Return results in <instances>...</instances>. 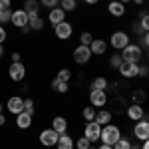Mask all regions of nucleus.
<instances>
[{
    "label": "nucleus",
    "instance_id": "13",
    "mask_svg": "<svg viewBox=\"0 0 149 149\" xmlns=\"http://www.w3.org/2000/svg\"><path fill=\"white\" fill-rule=\"evenodd\" d=\"M127 117L135 123V121H139V119H143L145 117V111H143V105H139V103H129L125 109Z\"/></svg>",
    "mask_w": 149,
    "mask_h": 149
},
{
    "label": "nucleus",
    "instance_id": "19",
    "mask_svg": "<svg viewBox=\"0 0 149 149\" xmlns=\"http://www.w3.org/2000/svg\"><path fill=\"white\" fill-rule=\"evenodd\" d=\"M48 20H50V24H60V22H64L66 20V12L62 10L60 6H56V8H52L50 10V14H48Z\"/></svg>",
    "mask_w": 149,
    "mask_h": 149
},
{
    "label": "nucleus",
    "instance_id": "43",
    "mask_svg": "<svg viewBox=\"0 0 149 149\" xmlns=\"http://www.w3.org/2000/svg\"><path fill=\"white\" fill-rule=\"evenodd\" d=\"M12 62H20V54H18V52L12 54Z\"/></svg>",
    "mask_w": 149,
    "mask_h": 149
},
{
    "label": "nucleus",
    "instance_id": "38",
    "mask_svg": "<svg viewBox=\"0 0 149 149\" xmlns=\"http://www.w3.org/2000/svg\"><path fill=\"white\" fill-rule=\"evenodd\" d=\"M40 6H46V8H56V6H60V0H40Z\"/></svg>",
    "mask_w": 149,
    "mask_h": 149
},
{
    "label": "nucleus",
    "instance_id": "36",
    "mask_svg": "<svg viewBox=\"0 0 149 149\" xmlns=\"http://www.w3.org/2000/svg\"><path fill=\"white\" fill-rule=\"evenodd\" d=\"M12 18V10H0V24L4 26L6 22H10Z\"/></svg>",
    "mask_w": 149,
    "mask_h": 149
},
{
    "label": "nucleus",
    "instance_id": "17",
    "mask_svg": "<svg viewBox=\"0 0 149 149\" xmlns=\"http://www.w3.org/2000/svg\"><path fill=\"white\" fill-rule=\"evenodd\" d=\"M52 129L56 131L58 135L66 133V129H68V119H66V117H62V115H56V117L52 119Z\"/></svg>",
    "mask_w": 149,
    "mask_h": 149
},
{
    "label": "nucleus",
    "instance_id": "12",
    "mask_svg": "<svg viewBox=\"0 0 149 149\" xmlns=\"http://www.w3.org/2000/svg\"><path fill=\"white\" fill-rule=\"evenodd\" d=\"M90 103L93 107H103L107 103V93L105 90H92L90 92Z\"/></svg>",
    "mask_w": 149,
    "mask_h": 149
},
{
    "label": "nucleus",
    "instance_id": "50",
    "mask_svg": "<svg viewBox=\"0 0 149 149\" xmlns=\"http://www.w3.org/2000/svg\"><path fill=\"white\" fill-rule=\"evenodd\" d=\"M121 4H127V2H133V0H119Z\"/></svg>",
    "mask_w": 149,
    "mask_h": 149
},
{
    "label": "nucleus",
    "instance_id": "20",
    "mask_svg": "<svg viewBox=\"0 0 149 149\" xmlns=\"http://www.w3.org/2000/svg\"><path fill=\"white\" fill-rule=\"evenodd\" d=\"M24 10L28 14V18H34V16H40V0H26L24 2Z\"/></svg>",
    "mask_w": 149,
    "mask_h": 149
},
{
    "label": "nucleus",
    "instance_id": "15",
    "mask_svg": "<svg viewBox=\"0 0 149 149\" xmlns=\"http://www.w3.org/2000/svg\"><path fill=\"white\" fill-rule=\"evenodd\" d=\"M90 52L95 54V56H103L107 52V42L102 40V38H93V42L90 44Z\"/></svg>",
    "mask_w": 149,
    "mask_h": 149
},
{
    "label": "nucleus",
    "instance_id": "32",
    "mask_svg": "<svg viewBox=\"0 0 149 149\" xmlns=\"http://www.w3.org/2000/svg\"><path fill=\"white\" fill-rule=\"evenodd\" d=\"M131 100H133V103H139V105H141V102H145V92L135 90V92L131 93Z\"/></svg>",
    "mask_w": 149,
    "mask_h": 149
},
{
    "label": "nucleus",
    "instance_id": "27",
    "mask_svg": "<svg viewBox=\"0 0 149 149\" xmlns=\"http://www.w3.org/2000/svg\"><path fill=\"white\" fill-rule=\"evenodd\" d=\"M81 117H84L86 121H93V119H95V107H93V105L84 107V109H81Z\"/></svg>",
    "mask_w": 149,
    "mask_h": 149
},
{
    "label": "nucleus",
    "instance_id": "6",
    "mask_svg": "<svg viewBox=\"0 0 149 149\" xmlns=\"http://www.w3.org/2000/svg\"><path fill=\"white\" fill-rule=\"evenodd\" d=\"M109 44L115 48V50H123L125 46H129L131 42H129V36H127V32H113L111 34V38H109Z\"/></svg>",
    "mask_w": 149,
    "mask_h": 149
},
{
    "label": "nucleus",
    "instance_id": "4",
    "mask_svg": "<svg viewBox=\"0 0 149 149\" xmlns=\"http://www.w3.org/2000/svg\"><path fill=\"white\" fill-rule=\"evenodd\" d=\"M8 78L12 81H22L26 78V66L22 62H12L10 68H8Z\"/></svg>",
    "mask_w": 149,
    "mask_h": 149
},
{
    "label": "nucleus",
    "instance_id": "40",
    "mask_svg": "<svg viewBox=\"0 0 149 149\" xmlns=\"http://www.w3.org/2000/svg\"><path fill=\"white\" fill-rule=\"evenodd\" d=\"M6 38H8V32H6V28L0 24V44H4V42H6Z\"/></svg>",
    "mask_w": 149,
    "mask_h": 149
},
{
    "label": "nucleus",
    "instance_id": "52",
    "mask_svg": "<svg viewBox=\"0 0 149 149\" xmlns=\"http://www.w3.org/2000/svg\"><path fill=\"white\" fill-rule=\"evenodd\" d=\"M88 149H97V147H93V145H92V147H88Z\"/></svg>",
    "mask_w": 149,
    "mask_h": 149
},
{
    "label": "nucleus",
    "instance_id": "26",
    "mask_svg": "<svg viewBox=\"0 0 149 149\" xmlns=\"http://www.w3.org/2000/svg\"><path fill=\"white\" fill-rule=\"evenodd\" d=\"M60 8L66 12H74L76 8H78V4H76V0H60Z\"/></svg>",
    "mask_w": 149,
    "mask_h": 149
},
{
    "label": "nucleus",
    "instance_id": "49",
    "mask_svg": "<svg viewBox=\"0 0 149 149\" xmlns=\"http://www.w3.org/2000/svg\"><path fill=\"white\" fill-rule=\"evenodd\" d=\"M133 2H135V4H137V6H141V4H143V2H145V0H133Z\"/></svg>",
    "mask_w": 149,
    "mask_h": 149
},
{
    "label": "nucleus",
    "instance_id": "47",
    "mask_svg": "<svg viewBox=\"0 0 149 149\" xmlns=\"http://www.w3.org/2000/svg\"><path fill=\"white\" fill-rule=\"evenodd\" d=\"M84 2H86V4H97L100 0H84Z\"/></svg>",
    "mask_w": 149,
    "mask_h": 149
},
{
    "label": "nucleus",
    "instance_id": "42",
    "mask_svg": "<svg viewBox=\"0 0 149 149\" xmlns=\"http://www.w3.org/2000/svg\"><path fill=\"white\" fill-rule=\"evenodd\" d=\"M141 44H143L145 48H149V32H145V34L141 36Z\"/></svg>",
    "mask_w": 149,
    "mask_h": 149
},
{
    "label": "nucleus",
    "instance_id": "44",
    "mask_svg": "<svg viewBox=\"0 0 149 149\" xmlns=\"http://www.w3.org/2000/svg\"><path fill=\"white\" fill-rule=\"evenodd\" d=\"M6 123V117H4V113H0V127Z\"/></svg>",
    "mask_w": 149,
    "mask_h": 149
},
{
    "label": "nucleus",
    "instance_id": "8",
    "mask_svg": "<svg viewBox=\"0 0 149 149\" xmlns=\"http://www.w3.org/2000/svg\"><path fill=\"white\" fill-rule=\"evenodd\" d=\"M54 34H56V38H60V40H68L70 36L74 34V26L68 22V20H64V22H60L54 26Z\"/></svg>",
    "mask_w": 149,
    "mask_h": 149
},
{
    "label": "nucleus",
    "instance_id": "7",
    "mask_svg": "<svg viewBox=\"0 0 149 149\" xmlns=\"http://www.w3.org/2000/svg\"><path fill=\"white\" fill-rule=\"evenodd\" d=\"M137 72H139V64L135 62H123L119 66V74L123 80H131V78H137Z\"/></svg>",
    "mask_w": 149,
    "mask_h": 149
},
{
    "label": "nucleus",
    "instance_id": "31",
    "mask_svg": "<svg viewBox=\"0 0 149 149\" xmlns=\"http://www.w3.org/2000/svg\"><path fill=\"white\" fill-rule=\"evenodd\" d=\"M56 80H60V81H70V80H72V72H70L68 68H62L60 72H58Z\"/></svg>",
    "mask_w": 149,
    "mask_h": 149
},
{
    "label": "nucleus",
    "instance_id": "41",
    "mask_svg": "<svg viewBox=\"0 0 149 149\" xmlns=\"http://www.w3.org/2000/svg\"><path fill=\"white\" fill-rule=\"evenodd\" d=\"M12 0H0V10H10Z\"/></svg>",
    "mask_w": 149,
    "mask_h": 149
},
{
    "label": "nucleus",
    "instance_id": "29",
    "mask_svg": "<svg viewBox=\"0 0 149 149\" xmlns=\"http://www.w3.org/2000/svg\"><path fill=\"white\" fill-rule=\"evenodd\" d=\"M123 64V58H121V54H113V56L109 58V66H111V70H119V66Z\"/></svg>",
    "mask_w": 149,
    "mask_h": 149
},
{
    "label": "nucleus",
    "instance_id": "2",
    "mask_svg": "<svg viewBox=\"0 0 149 149\" xmlns=\"http://www.w3.org/2000/svg\"><path fill=\"white\" fill-rule=\"evenodd\" d=\"M121 58H123V62H135L137 64L139 60H141V46L137 44H129L121 50Z\"/></svg>",
    "mask_w": 149,
    "mask_h": 149
},
{
    "label": "nucleus",
    "instance_id": "16",
    "mask_svg": "<svg viewBox=\"0 0 149 149\" xmlns=\"http://www.w3.org/2000/svg\"><path fill=\"white\" fill-rule=\"evenodd\" d=\"M107 12H109L113 18H121V16L125 14V4H121L119 0H111V2L107 4Z\"/></svg>",
    "mask_w": 149,
    "mask_h": 149
},
{
    "label": "nucleus",
    "instance_id": "30",
    "mask_svg": "<svg viewBox=\"0 0 149 149\" xmlns=\"http://www.w3.org/2000/svg\"><path fill=\"white\" fill-rule=\"evenodd\" d=\"M92 147V141L86 137V135H81L80 139H76V149H88Z\"/></svg>",
    "mask_w": 149,
    "mask_h": 149
},
{
    "label": "nucleus",
    "instance_id": "9",
    "mask_svg": "<svg viewBox=\"0 0 149 149\" xmlns=\"http://www.w3.org/2000/svg\"><path fill=\"white\" fill-rule=\"evenodd\" d=\"M58 137H60V135L50 127V129H44V131L40 133V137H38V139H40V143H42L44 147H56Z\"/></svg>",
    "mask_w": 149,
    "mask_h": 149
},
{
    "label": "nucleus",
    "instance_id": "24",
    "mask_svg": "<svg viewBox=\"0 0 149 149\" xmlns=\"http://www.w3.org/2000/svg\"><path fill=\"white\" fill-rule=\"evenodd\" d=\"M28 26H30V30H42L44 28V18H40V16H34V18H28Z\"/></svg>",
    "mask_w": 149,
    "mask_h": 149
},
{
    "label": "nucleus",
    "instance_id": "3",
    "mask_svg": "<svg viewBox=\"0 0 149 149\" xmlns=\"http://www.w3.org/2000/svg\"><path fill=\"white\" fill-rule=\"evenodd\" d=\"M133 135H135V139H139L141 143L145 141V139H149V119H139V121H135V125H133Z\"/></svg>",
    "mask_w": 149,
    "mask_h": 149
},
{
    "label": "nucleus",
    "instance_id": "46",
    "mask_svg": "<svg viewBox=\"0 0 149 149\" xmlns=\"http://www.w3.org/2000/svg\"><path fill=\"white\" fill-rule=\"evenodd\" d=\"M141 149H149V139H145V141H143V147Z\"/></svg>",
    "mask_w": 149,
    "mask_h": 149
},
{
    "label": "nucleus",
    "instance_id": "1",
    "mask_svg": "<svg viewBox=\"0 0 149 149\" xmlns=\"http://www.w3.org/2000/svg\"><path fill=\"white\" fill-rule=\"evenodd\" d=\"M121 137V129L113 123H107V125L102 127V135H100V141L105 143V145H115V141Z\"/></svg>",
    "mask_w": 149,
    "mask_h": 149
},
{
    "label": "nucleus",
    "instance_id": "14",
    "mask_svg": "<svg viewBox=\"0 0 149 149\" xmlns=\"http://www.w3.org/2000/svg\"><path fill=\"white\" fill-rule=\"evenodd\" d=\"M10 22L14 24L16 28H26V26H28V14H26V10H24V8H20V10H12Z\"/></svg>",
    "mask_w": 149,
    "mask_h": 149
},
{
    "label": "nucleus",
    "instance_id": "35",
    "mask_svg": "<svg viewBox=\"0 0 149 149\" xmlns=\"http://www.w3.org/2000/svg\"><path fill=\"white\" fill-rule=\"evenodd\" d=\"M93 42V36L90 34V32H84V34L80 36V44H84V46H90Z\"/></svg>",
    "mask_w": 149,
    "mask_h": 149
},
{
    "label": "nucleus",
    "instance_id": "34",
    "mask_svg": "<svg viewBox=\"0 0 149 149\" xmlns=\"http://www.w3.org/2000/svg\"><path fill=\"white\" fill-rule=\"evenodd\" d=\"M113 107H115V111H125L127 109V102H123L121 97H115L113 100Z\"/></svg>",
    "mask_w": 149,
    "mask_h": 149
},
{
    "label": "nucleus",
    "instance_id": "37",
    "mask_svg": "<svg viewBox=\"0 0 149 149\" xmlns=\"http://www.w3.org/2000/svg\"><path fill=\"white\" fill-rule=\"evenodd\" d=\"M24 111L34 115V100H24Z\"/></svg>",
    "mask_w": 149,
    "mask_h": 149
},
{
    "label": "nucleus",
    "instance_id": "51",
    "mask_svg": "<svg viewBox=\"0 0 149 149\" xmlns=\"http://www.w3.org/2000/svg\"><path fill=\"white\" fill-rule=\"evenodd\" d=\"M2 109H4V105H2V103H0V113H2Z\"/></svg>",
    "mask_w": 149,
    "mask_h": 149
},
{
    "label": "nucleus",
    "instance_id": "23",
    "mask_svg": "<svg viewBox=\"0 0 149 149\" xmlns=\"http://www.w3.org/2000/svg\"><path fill=\"white\" fill-rule=\"evenodd\" d=\"M107 86H109V81L105 80V78H93L92 84H90V90H107Z\"/></svg>",
    "mask_w": 149,
    "mask_h": 149
},
{
    "label": "nucleus",
    "instance_id": "53",
    "mask_svg": "<svg viewBox=\"0 0 149 149\" xmlns=\"http://www.w3.org/2000/svg\"><path fill=\"white\" fill-rule=\"evenodd\" d=\"M147 60H149V54H147Z\"/></svg>",
    "mask_w": 149,
    "mask_h": 149
},
{
    "label": "nucleus",
    "instance_id": "45",
    "mask_svg": "<svg viewBox=\"0 0 149 149\" xmlns=\"http://www.w3.org/2000/svg\"><path fill=\"white\" fill-rule=\"evenodd\" d=\"M97 149H113V145H105V143H102Z\"/></svg>",
    "mask_w": 149,
    "mask_h": 149
},
{
    "label": "nucleus",
    "instance_id": "25",
    "mask_svg": "<svg viewBox=\"0 0 149 149\" xmlns=\"http://www.w3.org/2000/svg\"><path fill=\"white\" fill-rule=\"evenodd\" d=\"M52 90L58 93H66L70 90V86H68V81H60V80H54L52 81Z\"/></svg>",
    "mask_w": 149,
    "mask_h": 149
},
{
    "label": "nucleus",
    "instance_id": "28",
    "mask_svg": "<svg viewBox=\"0 0 149 149\" xmlns=\"http://www.w3.org/2000/svg\"><path fill=\"white\" fill-rule=\"evenodd\" d=\"M113 149H131V141H129L127 137H123V135H121V137L115 141Z\"/></svg>",
    "mask_w": 149,
    "mask_h": 149
},
{
    "label": "nucleus",
    "instance_id": "33",
    "mask_svg": "<svg viewBox=\"0 0 149 149\" xmlns=\"http://www.w3.org/2000/svg\"><path fill=\"white\" fill-rule=\"evenodd\" d=\"M139 26L143 32H149V14H141L139 16Z\"/></svg>",
    "mask_w": 149,
    "mask_h": 149
},
{
    "label": "nucleus",
    "instance_id": "11",
    "mask_svg": "<svg viewBox=\"0 0 149 149\" xmlns=\"http://www.w3.org/2000/svg\"><path fill=\"white\" fill-rule=\"evenodd\" d=\"M6 109H8L12 115L22 113V111H24V100L20 97V95H12V97H8V102H6Z\"/></svg>",
    "mask_w": 149,
    "mask_h": 149
},
{
    "label": "nucleus",
    "instance_id": "10",
    "mask_svg": "<svg viewBox=\"0 0 149 149\" xmlns=\"http://www.w3.org/2000/svg\"><path fill=\"white\" fill-rule=\"evenodd\" d=\"M74 62L76 64H88L90 62V58H92V52H90V46H84V44H80V46L74 50Z\"/></svg>",
    "mask_w": 149,
    "mask_h": 149
},
{
    "label": "nucleus",
    "instance_id": "22",
    "mask_svg": "<svg viewBox=\"0 0 149 149\" xmlns=\"http://www.w3.org/2000/svg\"><path fill=\"white\" fill-rule=\"evenodd\" d=\"M95 123H100V125H107V123H111V111H107V109H100V111H95V119H93Z\"/></svg>",
    "mask_w": 149,
    "mask_h": 149
},
{
    "label": "nucleus",
    "instance_id": "18",
    "mask_svg": "<svg viewBox=\"0 0 149 149\" xmlns=\"http://www.w3.org/2000/svg\"><path fill=\"white\" fill-rule=\"evenodd\" d=\"M56 149H76V141H74V137H70L68 133H62L58 137Z\"/></svg>",
    "mask_w": 149,
    "mask_h": 149
},
{
    "label": "nucleus",
    "instance_id": "21",
    "mask_svg": "<svg viewBox=\"0 0 149 149\" xmlns=\"http://www.w3.org/2000/svg\"><path fill=\"white\" fill-rule=\"evenodd\" d=\"M14 117H16V127H18V129H28V127L32 125V115L26 113V111L14 115Z\"/></svg>",
    "mask_w": 149,
    "mask_h": 149
},
{
    "label": "nucleus",
    "instance_id": "48",
    "mask_svg": "<svg viewBox=\"0 0 149 149\" xmlns=\"http://www.w3.org/2000/svg\"><path fill=\"white\" fill-rule=\"evenodd\" d=\"M4 56V46H2V44H0V58Z\"/></svg>",
    "mask_w": 149,
    "mask_h": 149
},
{
    "label": "nucleus",
    "instance_id": "39",
    "mask_svg": "<svg viewBox=\"0 0 149 149\" xmlns=\"http://www.w3.org/2000/svg\"><path fill=\"white\" fill-rule=\"evenodd\" d=\"M137 76H139V78H149V68H147V66H139Z\"/></svg>",
    "mask_w": 149,
    "mask_h": 149
},
{
    "label": "nucleus",
    "instance_id": "5",
    "mask_svg": "<svg viewBox=\"0 0 149 149\" xmlns=\"http://www.w3.org/2000/svg\"><path fill=\"white\" fill-rule=\"evenodd\" d=\"M84 135L90 139L92 143L100 141V135H102V125H100V123H95V121H88V123H86V127H84Z\"/></svg>",
    "mask_w": 149,
    "mask_h": 149
}]
</instances>
